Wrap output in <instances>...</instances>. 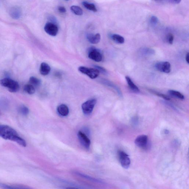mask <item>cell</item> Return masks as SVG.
<instances>
[{"label": "cell", "mask_w": 189, "mask_h": 189, "mask_svg": "<svg viewBox=\"0 0 189 189\" xmlns=\"http://www.w3.org/2000/svg\"><path fill=\"white\" fill-rule=\"evenodd\" d=\"M88 57L91 60L97 62L101 61L103 58L102 53L99 50L94 47L89 49Z\"/></svg>", "instance_id": "cell-6"}, {"label": "cell", "mask_w": 189, "mask_h": 189, "mask_svg": "<svg viewBox=\"0 0 189 189\" xmlns=\"http://www.w3.org/2000/svg\"><path fill=\"white\" fill-rule=\"evenodd\" d=\"M153 1H155L156 2H163V0H153Z\"/></svg>", "instance_id": "cell-34"}, {"label": "cell", "mask_w": 189, "mask_h": 189, "mask_svg": "<svg viewBox=\"0 0 189 189\" xmlns=\"http://www.w3.org/2000/svg\"><path fill=\"white\" fill-rule=\"evenodd\" d=\"M18 110L19 113L24 116H27L29 112V108L24 105L20 106Z\"/></svg>", "instance_id": "cell-24"}, {"label": "cell", "mask_w": 189, "mask_h": 189, "mask_svg": "<svg viewBox=\"0 0 189 189\" xmlns=\"http://www.w3.org/2000/svg\"><path fill=\"white\" fill-rule=\"evenodd\" d=\"M185 60L186 61H187L188 64H189V53H187V54H186L185 57Z\"/></svg>", "instance_id": "cell-32"}, {"label": "cell", "mask_w": 189, "mask_h": 189, "mask_svg": "<svg viewBox=\"0 0 189 189\" xmlns=\"http://www.w3.org/2000/svg\"><path fill=\"white\" fill-rule=\"evenodd\" d=\"M24 90L29 94L32 95L35 93V87L30 84H26L24 87Z\"/></svg>", "instance_id": "cell-21"}, {"label": "cell", "mask_w": 189, "mask_h": 189, "mask_svg": "<svg viewBox=\"0 0 189 189\" xmlns=\"http://www.w3.org/2000/svg\"><path fill=\"white\" fill-rule=\"evenodd\" d=\"M21 11L19 7H13L10 11V16L14 19H18L21 16Z\"/></svg>", "instance_id": "cell-11"}, {"label": "cell", "mask_w": 189, "mask_h": 189, "mask_svg": "<svg viewBox=\"0 0 189 189\" xmlns=\"http://www.w3.org/2000/svg\"><path fill=\"white\" fill-rule=\"evenodd\" d=\"M174 36L173 34H169L167 36V40L168 43L170 44H173L174 41Z\"/></svg>", "instance_id": "cell-29"}, {"label": "cell", "mask_w": 189, "mask_h": 189, "mask_svg": "<svg viewBox=\"0 0 189 189\" xmlns=\"http://www.w3.org/2000/svg\"><path fill=\"white\" fill-rule=\"evenodd\" d=\"M0 136L6 140L17 143L23 147L26 146V143L19 135L15 130L8 126L0 125Z\"/></svg>", "instance_id": "cell-1"}, {"label": "cell", "mask_w": 189, "mask_h": 189, "mask_svg": "<svg viewBox=\"0 0 189 189\" xmlns=\"http://www.w3.org/2000/svg\"><path fill=\"white\" fill-rule=\"evenodd\" d=\"M44 29L47 34L52 36L57 35L58 31L57 26L51 22L47 23L45 26Z\"/></svg>", "instance_id": "cell-7"}, {"label": "cell", "mask_w": 189, "mask_h": 189, "mask_svg": "<svg viewBox=\"0 0 189 189\" xmlns=\"http://www.w3.org/2000/svg\"><path fill=\"white\" fill-rule=\"evenodd\" d=\"M181 1V0H173V2L176 4H179Z\"/></svg>", "instance_id": "cell-33"}, {"label": "cell", "mask_w": 189, "mask_h": 189, "mask_svg": "<svg viewBox=\"0 0 189 189\" xmlns=\"http://www.w3.org/2000/svg\"><path fill=\"white\" fill-rule=\"evenodd\" d=\"M78 70L81 73L86 74L91 79L96 78L99 76L100 72L96 68H89L81 66L78 68Z\"/></svg>", "instance_id": "cell-3"}, {"label": "cell", "mask_w": 189, "mask_h": 189, "mask_svg": "<svg viewBox=\"0 0 189 189\" xmlns=\"http://www.w3.org/2000/svg\"><path fill=\"white\" fill-rule=\"evenodd\" d=\"M67 1H68V0H67Z\"/></svg>", "instance_id": "cell-35"}, {"label": "cell", "mask_w": 189, "mask_h": 189, "mask_svg": "<svg viewBox=\"0 0 189 189\" xmlns=\"http://www.w3.org/2000/svg\"><path fill=\"white\" fill-rule=\"evenodd\" d=\"M71 10L76 15L81 16L83 14V10L80 7L73 5L71 7Z\"/></svg>", "instance_id": "cell-22"}, {"label": "cell", "mask_w": 189, "mask_h": 189, "mask_svg": "<svg viewBox=\"0 0 189 189\" xmlns=\"http://www.w3.org/2000/svg\"><path fill=\"white\" fill-rule=\"evenodd\" d=\"M76 174H77V175L83 177V178H86V179L89 180L90 181L95 182L97 183H103V182L101 181V180L96 179L92 178V177H90L88 176L87 175H85V174H81V173H76Z\"/></svg>", "instance_id": "cell-25"}, {"label": "cell", "mask_w": 189, "mask_h": 189, "mask_svg": "<svg viewBox=\"0 0 189 189\" xmlns=\"http://www.w3.org/2000/svg\"><path fill=\"white\" fill-rule=\"evenodd\" d=\"M51 71L50 66L47 63H42L40 66V72L43 76H47Z\"/></svg>", "instance_id": "cell-14"}, {"label": "cell", "mask_w": 189, "mask_h": 189, "mask_svg": "<svg viewBox=\"0 0 189 189\" xmlns=\"http://www.w3.org/2000/svg\"><path fill=\"white\" fill-rule=\"evenodd\" d=\"M151 92H152V93H153L154 94H155L156 95V96L163 98L165 99L166 101H168L170 100V98L168 96H166V95H164V94L159 93V92L156 91H152Z\"/></svg>", "instance_id": "cell-26"}, {"label": "cell", "mask_w": 189, "mask_h": 189, "mask_svg": "<svg viewBox=\"0 0 189 189\" xmlns=\"http://www.w3.org/2000/svg\"><path fill=\"white\" fill-rule=\"evenodd\" d=\"M0 85L7 88L11 92H16L19 89V85L18 82L10 78H5L0 80Z\"/></svg>", "instance_id": "cell-2"}, {"label": "cell", "mask_w": 189, "mask_h": 189, "mask_svg": "<svg viewBox=\"0 0 189 189\" xmlns=\"http://www.w3.org/2000/svg\"><path fill=\"white\" fill-rule=\"evenodd\" d=\"M150 22L153 25H155L158 24V19L157 17L152 16L151 17L150 19Z\"/></svg>", "instance_id": "cell-27"}, {"label": "cell", "mask_w": 189, "mask_h": 189, "mask_svg": "<svg viewBox=\"0 0 189 189\" xmlns=\"http://www.w3.org/2000/svg\"><path fill=\"white\" fill-rule=\"evenodd\" d=\"M125 78L127 82L128 86H129L130 88L133 91L135 92V93H139L140 92L139 89L138 88V86L133 82L131 78H130L129 76H126L125 77Z\"/></svg>", "instance_id": "cell-15"}, {"label": "cell", "mask_w": 189, "mask_h": 189, "mask_svg": "<svg viewBox=\"0 0 189 189\" xmlns=\"http://www.w3.org/2000/svg\"><path fill=\"white\" fill-rule=\"evenodd\" d=\"M58 113L61 116H66L69 114V110L68 108L67 105L65 104H61L59 105L57 108Z\"/></svg>", "instance_id": "cell-13"}, {"label": "cell", "mask_w": 189, "mask_h": 189, "mask_svg": "<svg viewBox=\"0 0 189 189\" xmlns=\"http://www.w3.org/2000/svg\"><path fill=\"white\" fill-rule=\"evenodd\" d=\"M140 52L143 55L148 56L154 54L155 51L153 49L148 48H143L140 50Z\"/></svg>", "instance_id": "cell-19"}, {"label": "cell", "mask_w": 189, "mask_h": 189, "mask_svg": "<svg viewBox=\"0 0 189 189\" xmlns=\"http://www.w3.org/2000/svg\"><path fill=\"white\" fill-rule=\"evenodd\" d=\"M0 187L1 188L5 189H26L28 188H29L25 187L19 185H8L0 183Z\"/></svg>", "instance_id": "cell-16"}, {"label": "cell", "mask_w": 189, "mask_h": 189, "mask_svg": "<svg viewBox=\"0 0 189 189\" xmlns=\"http://www.w3.org/2000/svg\"><path fill=\"white\" fill-rule=\"evenodd\" d=\"M58 11L60 12L64 13L66 12V9L64 6H59L58 8Z\"/></svg>", "instance_id": "cell-31"}, {"label": "cell", "mask_w": 189, "mask_h": 189, "mask_svg": "<svg viewBox=\"0 0 189 189\" xmlns=\"http://www.w3.org/2000/svg\"><path fill=\"white\" fill-rule=\"evenodd\" d=\"M111 38L115 42L122 44L125 42V40L123 37L118 34H113L111 36Z\"/></svg>", "instance_id": "cell-18"}, {"label": "cell", "mask_w": 189, "mask_h": 189, "mask_svg": "<svg viewBox=\"0 0 189 189\" xmlns=\"http://www.w3.org/2000/svg\"><path fill=\"white\" fill-rule=\"evenodd\" d=\"M96 103V99H92L86 101L82 105V109L85 115L90 114Z\"/></svg>", "instance_id": "cell-4"}, {"label": "cell", "mask_w": 189, "mask_h": 189, "mask_svg": "<svg viewBox=\"0 0 189 189\" xmlns=\"http://www.w3.org/2000/svg\"><path fill=\"white\" fill-rule=\"evenodd\" d=\"M30 84L32 85L34 87H38L41 84V80L38 78L31 76L29 79Z\"/></svg>", "instance_id": "cell-20"}, {"label": "cell", "mask_w": 189, "mask_h": 189, "mask_svg": "<svg viewBox=\"0 0 189 189\" xmlns=\"http://www.w3.org/2000/svg\"><path fill=\"white\" fill-rule=\"evenodd\" d=\"M95 68L97 69L100 73H101L104 74H106L107 73V71L106 70V69H105L103 67H101V66H95Z\"/></svg>", "instance_id": "cell-28"}, {"label": "cell", "mask_w": 189, "mask_h": 189, "mask_svg": "<svg viewBox=\"0 0 189 189\" xmlns=\"http://www.w3.org/2000/svg\"><path fill=\"white\" fill-rule=\"evenodd\" d=\"M78 137L81 145L86 148H89L91 145V141L86 134L79 131L78 132Z\"/></svg>", "instance_id": "cell-10"}, {"label": "cell", "mask_w": 189, "mask_h": 189, "mask_svg": "<svg viewBox=\"0 0 189 189\" xmlns=\"http://www.w3.org/2000/svg\"><path fill=\"white\" fill-rule=\"evenodd\" d=\"M171 64L168 62H160L156 63L155 68L157 70L165 73H169L171 71Z\"/></svg>", "instance_id": "cell-9"}, {"label": "cell", "mask_w": 189, "mask_h": 189, "mask_svg": "<svg viewBox=\"0 0 189 189\" xmlns=\"http://www.w3.org/2000/svg\"><path fill=\"white\" fill-rule=\"evenodd\" d=\"M135 143V145L140 148L144 149L148 148V137L145 135L138 136L136 138Z\"/></svg>", "instance_id": "cell-8"}, {"label": "cell", "mask_w": 189, "mask_h": 189, "mask_svg": "<svg viewBox=\"0 0 189 189\" xmlns=\"http://www.w3.org/2000/svg\"><path fill=\"white\" fill-rule=\"evenodd\" d=\"M87 38L89 42L91 44H96L100 41L101 37L99 34H89L87 35Z\"/></svg>", "instance_id": "cell-12"}, {"label": "cell", "mask_w": 189, "mask_h": 189, "mask_svg": "<svg viewBox=\"0 0 189 189\" xmlns=\"http://www.w3.org/2000/svg\"><path fill=\"white\" fill-rule=\"evenodd\" d=\"M83 5L88 10L95 12L97 11V9L96 8V6L93 4L89 3L86 2H83Z\"/></svg>", "instance_id": "cell-23"}, {"label": "cell", "mask_w": 189, "mask_h": 189, "mask_svg": "<svg viewBox=\"0 0 189 189\" xmlns=\"http://www.w3.org/2000/svg\"><path fill=\"white\" fill-rule=\"evenodd\" d=\"M162 103L170 107V108H172V109L174 110L178 111V109H177V108L173 104H172L171 103L167 101H162Z\"/></svg>", "instance_id": "cell-30"}, {"label": "cell", "mask_w": 189, "mask_h": 189, "mask_svg": "<svg viewBox=\"0 0 189 189\" xmlns=\"http://www.w3.org/2000/svg\"><path fill=\"white\" fill-rule=\"evenodd\" d=\"M168 93L170 96L181 99V100H184L185 99L184 95L177 91L170 90L168 91Z\"/></svg>", "instance_id": "cell-17"}, {"label": "cell", "mask_w": 189, "mask_h": 189, "mask_svg": "<svg viewBox=\"0 0 189 189\" xmlns=\"http://www.w3.org/2000/svg\"><path fill=\"white\" fill-rule=\"evenodd\" d=\"M120 163L123 168L128 169L131 164V160L129 156L123 151H120L119 152Z\"/></svg>", "instance_id": "cell-5"}]
</instances>
